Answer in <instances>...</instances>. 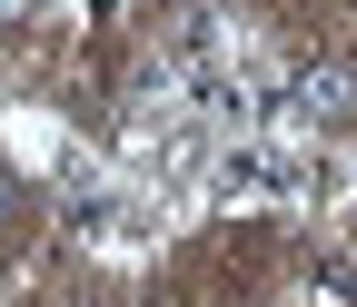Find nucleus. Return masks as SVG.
Here are the masks:
<instances>
[{"label":"nucleus","mask_w":357,"mask_h":307,"mask_svg":"<svg viewBox=\"0 0 357 307\" xmlns=\"http://www.w3.org/2000/svg\"><path fill=\"white\" fill-rule=\"evenodd\" d=\"M307 198V149H288V139H229L208 159V208H298Z\"/></svg>","instance_id":"1"},{"label":"nucleus","mask_w":357,"mask_h":307,"mask_svg":"<svg viewBox=\"0 0 357 307\" xmlns=\"http://www.w3.org/2000/svg\"><path fill=\"white\" fill-rule=\"evenodd\" d=\"M347 119H357V60L298 70V129H347Z\"/></svg>","instance_id":"2"},{"label":"nucleus","mask_w":357,"mask_h":307,"mask_svg":"<svg viewBox=\"0 0 357 307\" xmlns=\"http://www.w3.org/2000/svg\"><path fill=\"white\" fill-rule=\"evenodd\" d=\"M307 297H318V307H357V258L347 248H318V258H307Z\"/></svg>","instance_id":"3"},{"label":"nucleus","mask_w":357,"mask_h":307,"mask_svg":"<svg viewBox=\"0 0 357 307\" xmlns=\"http://www.w3.org/2000/svg\"><path fill=\"white\" fill-rule=\"evenodd\" d=\"M10 218H20V179L0 168V228H10Z\"/></svg>","instance_id":"4"},{"label":"nucleus","mask_w":357,"mask_h":307,"mask_svg":"<svg viewBox=\"0 0 357 307\" xmlns=\"http://www.w3.org/2000/svg\"><path fill=\"white\" fill-rule=\"evenodd\" d=\"M30 10H40V0H0V30H20V20H30Z\"/></svg>","instance_id":"5"},{"label":"nucleus","mask_w":357,"mask_h":307,"mask_svg":"<svg viewBox=\"0 0 357 307\" xmlns=\"http://www.w3.org/2000/svg\"><path fill=\"white\" fill-rule=\"evenodd\" d=\"M347 218H357V168H347Z\"/></svg>","instance_id":"6"}]
</instances>
